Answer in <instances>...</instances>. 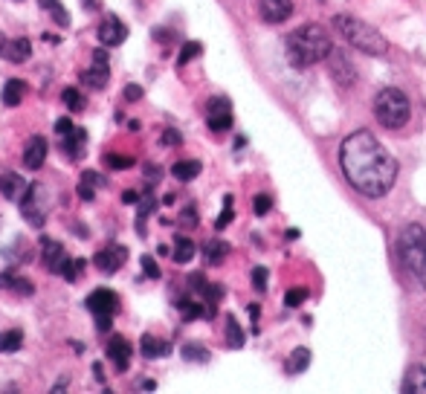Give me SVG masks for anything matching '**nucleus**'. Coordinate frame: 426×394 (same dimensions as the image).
I'll return each mask as SVG.
<instances>
[{"instance_id": "obj_1", "label": "nucleus", "mask_w": 426, "mask_h": 394, "mask_svg": "<svg viewBox=\"0 0 426 394\" xmlns=\"http://www.w3.org/2000/svg\"><path fill=\"white\" fill-rule=\"evenodd\" d=\"M340 168L354 191L363 197H383L397 180V163L389 148L371 131H354L342 139Z\"/></svg>"}, {"instance_id": "obj_2", "label": "nucleus", "mask_w": 426, "mask_h": 394, "mask_svg": "<svg viewBox=\"0 0 426 394\" xmlns=\"http://www.w3.org/2000/svg\"><path fill=\"white\" fill-rule=\"evenodd\" d=\"M330 53H334V41L319 23H307V27H299L288 35V61L296 70L319 64L330 58Z\"/></svg>"}, {"instance_id": "obj_3", "label": "nucleus", "mask_w": 426, "mask_h": 394, "mask_svg": "<svg viewBox=\"0 0 426 394\" xmlns=\"http://www.w3.org/2000/svg\"><path fill=\"white\" fill-rule=\"evenodd\" d=\"M397 255L406 273L426 290V229L420 224H409L397 235Z\"/></svg>"}, {"instance_id": "obj_4", "label": "nucleus", "mask_w": 426, "mask_h": 394, "mask_svg": "<svg viewBox=\"0 0 426 394\" xmlns=\"http://www.w3.org/2000/svg\"><path fill=\"white\" fill-rule=\"evenodd\" d=\"M334 27H337V32H342V38L354 49H360V53H366V56H386L389 41L374 27H368L366 20L354 18V15H334Z\"/></svg>"}, {"instance_id": "obj_5", "label": "nucleus", "mask_w": 426, "mask_h": 394, "mask_svg": "<svg viewBox=\"0 0 426 394\" xmlns=\"http://www.w3.org/2000/svg\"><path fill=\"white\" fill-rule=\"evenodd\" d=\"M374 116H377V122H380L383 128H389V131L404 128L406 122L412 119V102H409V96H406L404 90H397V87H383L380 93H377V99H374Z\"/></svg>"}, {"instance_id": "obj_6", "label": "nucleus", "mask_w": 426, "mask_h": 394, "mask_svg": "<svg viewBox=\"0 0 426 394\" xmlns=\"http://www.w3.org/2000/svg\"><path fill=\"white\" fill-rule=\"evenodd\" d=\"M206 122H209V131H215V134L229 131V128H232V105H229V99H224V96L209 99V105H206Z\"/></svg>"}, {"instance_id": "obj_7", "label": "nucleus", "mask_w": 426, "mask_h": 394, "mask_svg": "<svg viewBox=\"0 0 426 394\" xmlns=\"http://www.w3.org/2000/svg\"><path fill=\"white\" fill-rule=\"evenodd\" d=\"M125 261H128V250L120 246V243H110V246H105V250H99L96 255H93V264H96V269L105 273V276L120 273V267Z\"/></svg>"}, {"instance_id": "obj_8", "label": "nucleus", "mask_w": 426, "mask_h": 394, "mask_svg": "<svg viewBox=\"0 0 426 394\" xmlns=\"http://www.w3.org/2000/svg\"><path fill=\"white\" fill-rule=\"evenodd\" d=\"M41 197H44V186L41 183H32L30 191L23 194V201H20V209H23V217L30 220L32 227H44V220H46V212L41 209Z\"/></svg>"}, {"instance_id": "obj_9", "label": "nucleus", "mask_w": 426, "mask_h": 394, "mask_svg": "<svg viewBox=\"0 0 426 394\" xmlns=\"http://www.w3.org/2000/svg\"><path fill=\"white\" fill-rule=\"evenodd\" d=\"M41 258L46 264V269H50L53 276H61L64 273V267H67V250H64V243L53 241V238H44L41 241Z\"/></svg>"}, {"instance_id": "obj_10", "label": "nucleus", "mask_w": 426, "mask_h": 394, "mask_svg": "<svg viewBox=\"0 0 426 394\" xmlns=\"http://www.w3.org/2000/svg\"><path fill=\"white\" fill-rule=\"evenodd\" d=\"M84 307L93 313V316H113L116 310H120V296L110 293V290H93L87 296Z\"/></svg>"}, {"instance_id": "obj_11", "label": "nucleus", "mask_w": 426, "mask_h": 394, "mask_svg": "<svg viewBox=\"0 0 426 394\" xmlns=\"http://www.w3.org/2000/svg\"><path fill=\"white\" fill-rule=\"evenodd\" d=\"M96 32H99L102 46H120V44L128 38V27H125V23L116 18V15H105Z\"/></svg>"}, {"instance_id": "obj_12", "label": "nucleus", "mask_w": 426, "mask_h": 394, "mask_svg": "<svg viewBox=\"0 0 426 394\" xmlns=\"http://www.w3.org/2000/svg\"><path fill=\"white\" fill-rule=\"evenodd\" d=\"M131 357H134V348H131V342L125 339V336H110V342H108V360L113 362V368L120 374H125L128 371V365H131Z\"/></svg>"}, {"instance_id": "obj_13", "label": "nucleus", "mask_w": 426, "mask_h": 394, "mask_svg": "<svg viewBox=\"0 0 426 394\" xmlns=\"http://www.w3.org/2000/svg\"><path fill=\"white\" fill-rule=\"evenodd\" d=\"M258 15L264 23H284L293 15V0H258Z\"/></svg>"}, {"instance_id": "obj_14", "label": "nucleus", "mask_w": 426, "mask_h": 394, "mask_svg": "<svg viewBox=\"0 0 426 394\" xmlns=\"http://www.w3.org/2000/svg\"><path fill=\"white\" fill-rule=\"evenodd\" d=\"M30 191V183L23 180L18 171H4L0 174V194L6 197V201H15V203H20L23 201V194Z\"/></svg>"}, {"instance_id": "obj_15", "label": "nucleus", "mask_w": 426, "mask_h": 394, "mask_svg": "<svg viewBox=\"0 0 426 394\" xmlns=\"http://www.w3.org/2000/svg\"><path fill=\"white\" fill-rule=\"evenodd\" d=\"M330 76H334L342 87H348V84L357 82V70L351 67L348 56H345V53H340V49H334V53H330Z\"/></svg>"}, {"instance_id": "obj_16", "label": "nucleus", "mask_w": 426, "mask_h": 394, "mask_svg": "<svg viewBox=\"0 0 426 394\" xmlns=\"http://www.w3.org/2000/svg\"><path fill=\"white\" fill-rule=\"evenodd\" d=\"M84 151H87V131H84V128H76L73 134L61 136V154H64L67 160L79 163V160L84 157Z\"/></svg>"}, {"instance_id": "obj_17", "label": "nucleus", "mask_w": 426, "mask_h": 394, "mask_svg": "<svg viewBox=\"0 0 426 394\" xmlns=\"http://www.w3.org/2000/svg\"><path fill=\"white\" fill-rule=\"evenodd\" d=\"M46 151H50V145H46V139H44L41 134L30 136L27 148H23V165L32 168V171H38V168L44 165V160H46Z\"/></svg>"}, {"instance_id": "obj_18", "label": "nucleus", "mask_w": 426, "mask_h": 394, "mask_svg": "<svg viewBox=\"0 0 426 394\" xmlns=\"http://www.w3.org/2000/svg\"><path fill=\"white\" fill-rule=\"evenodd\" d=\"M177 310L180 316L186 319V322H195V319H212L215 316V307H209L203 299H192V296H183V299L177 302Z\"/></svg>"}, {"instance_id": "obj_19", "label": "nucleus", "mask_w": 426, "mask_h": 394, "mask_svg": "<svg viewBox=\"0 0 426 394\" xmlns=\"http://www.w3.org/2000/svg\"><path fill=\"white\" fill-rule=\"evenodd\" d=\"M139 351H142V357H146V360H162V357L172 354V345L162 342V339H157L154 333H142Z\"/></svg>"}, {"instance_id": "obj_20", "label": "nucleus", "mask_w": 426, "mask_h": 394, "mask_svg": "<svg viewBox=\"0 0 426 394\" xmlns=\"http://www.w3.org/2000/svg\"><path fill=\"white\" fill-rule=\"evenodd\" d=\"M0 56L6 61H15V64H23L30 56H32V44L30 38H15V41H6L4 49H0Z\"/></svg>"}, {"instance_id": "obj_21", "label": "nucleus", "mask_w": 426, "mask_h": 394, "mask_svg": "<svg viewBox=\"0 0 426 394\" xmlns=\"http://www.w3.org/2000/svg\"><path fill=\"white\" fill-rule=\"evenodd\" d=\"M82 82L93 90H105L108 82H110V64L108 61H93V67L82 76Z\"/></svg>"}, {"instance_id": "obj_22", "label": "nucleus", "mask_w": 426, "mask_h": 394, "mask_svg": "<svg viewBox=\"0 0 426 394\" xmlns=\"http://www.w3.org/2000/svg\"><path fill=\"white\" fill-rule=\"evenodd\" d=\"M0 287L9 290V293H18V296H32L35 287L30 279H23L18 273H12V269H6V273H0Z\"/></svg>"}, {"instance_id": "obj_23", "label": "nucleus", "mask_w": 426, "mask_h": 394, "mask_svg": "<svg viewBox=\"0 0 426 394\" xmlns=\"http://www.w3.org/2000/svg\"><path fill=\"white\" fill-rule=\"evenodd\" d=\"M400 391L406 394H426V368L423 365H412L404 383H400Z\"/></svg>"}, {"instance_id": "obj_24", "label": "nucleus", "mask_w": 426, "mask_h": 394, "mask_svg": "<svg viewBox=\"0 0 426 394\" xmlns=\"http://www.w3.org/2000/svg\"><path fill=\"white\" fill-rule=\"evenodd\" d=\"M23 96H27V82H20V79H9L4 84V93H0L6 108H18L23 102Z\"/></svg>"}, {"instance_id": "obj_25", "label": "nucleus", "mask_w": 426, "mask_h": 394, "mask_svg": "<svg viewBox=\"0 0 426 394\" xmlns=\"http://www.w3.org/2000/svg\"><path fill=\"white\" fill-rule=\"evenodd\" d=\"M203 171V165H200V160H177L174 165H172V174L180 180V183H192L198 174Z\"/></svg>"}, {"instance_id": "obj_26", "label": "nucleus", "mask_w": 426, "mask_h": 394, "mask_svg": "<svg viewBox=\"0 0 426 394\" xmlns=\"http://www.w3.org/2000/svg\"><path fill=\"white\" fill-rule=\"evenodd\" d=\"M229 255V243L221 238H212L203 243V261L206 264H224V258Z\"/></svg>"}, {"instance_id": "obj_27", "label": "nucleus", "mask_w": 426, "mask_h": 394, "mask_svg": "<svg viewBox=\"0 0 426 394\" xmlns=\"http://www.w3.org/2000/svg\"><path fill=\"white\" fill-rule=\"evenodd\" d=\"M307 365H311V348H296L288 360H284V371H288L290 377L307 371Z\"/></svg>"}, {"instance_id": "obj_28", "label": "nucleus", "mask_w": 426, "mask_h": 394, "mask_svg": "<svg viewBox=\"0 0 426 394\" xmlns=\"http://www.w3.org/2000/svg\"><path fill=\"white\" fill-rule=\"evenodd\" d=\"M244 331H241V325H238V319L235 316H226V348H232V351H238V348H244Z\"/></svg>"}, {"instance_id": "obj_29", "label": "nucleus", "mask_w": 426, "mask_h": 394, "mask_svg": "<svg viewBox=\"0 0 426 394\" xmlns=\"http://www.w3.org/2000/svg\"><path fill=\"white\" fill-rule=\"evenodd\" d=\"M172 258H174L177 264H188V261L195 258V241H192V238H183V235H180V238L174 241Z\"/></svg>"}, {"instance_id": "obj_30", "label": "nucleus", "mask_w": 426, "mask_h": 394, "mask_svg": "<svg viewBox=\"0 0 426 394\" xmlns=\"http://www.w3.org/2000/svg\"><path fill=\"white\" fill-rule=\"evenodd\" d=\"M136 206H139V212H136V215H139V217H136V232H139V235H146V217L157 209V197L148 191L146 197H139V203H136Z\"/></svg>"}, {"instance_id": "obj_31", "label": "nucleus", "mask_w": 426, "mask_h": 394, "mask_svg": "<svg viewBox=\"0 0 426 394\" xmlns=\"http://www.w3.org/2000/svg\"><path fill=\"white\" fill-rule=\"evenodd\" d=\"M38 6L41 9H46V15H50L58 27H70V15H67V9L61 6V0H38Z\"/></svg>"}, {"instance_id": "obj_32", "label": "nucleus", "mask_w": 426, "mask_h": 394, "mask_svg": "<svg viewBox=\"0 0 426 394\" xmlns=\"http://www.w3.org/2000/svg\"><path fill=\"white\" fill-rule=\"evenodd\" d=\"M180 354L188 360V362H209V348L206 345H200V342H186L183 348H180Z\"/></svg>"}, {"instance_id": "obj_33", "label": "nucleus", "mask_w": 426, "mask_h": 394, "mask_svg": "<svg viewBox=\"0 0 426 394\" xmlns=\"http://www.w3.org/2000/svg\"><path fill=\"white\" fill-rule=\"evenodd\" d=\"M23 345V333L20 331H4L0 333V354H12Z\"/></svg>"}, {"instance_id": "obj_34", "label": "nucleus", "mask_w": 426, "mask_h": 394, "mask_svg": "<svg viewBox=\"0 0 426 394\" xmlns=\"http://www.w3.org/2000/svg\"><path fill=\"white\" fill-rule=\"evenodd\" d=\"M203 53V44L200 41H186L183 46H180V56H177V67H186L192 58H198Z\"/></svg>"}, {"instance_id": "obj_35", "label": "nucleus", "mask_w": 426, "mask_h": 394, "mask_svg": "<svg viewBox=\"0 0 426 394\" xmlns=\"http://www.w3.org/2000/svg\"><path fill=\"white\" fill-rule=\"evenodd\" d=\"M61 102L73 110V113H82L84 110V99H82V93L76 90V87H67L64 93H61Z\"/></svg>"}, {"instance_id": "obj_36", "label": "nucleus", "mask_w": 426, "mask_h": 394, "mask_svg": "<svg viewBox=\"0 0 426 394\" xmlns=\"http://www.w3.org/2000/svg\"><path fill=\"white\" fill-rule=\"evenodd\" d=\"M232 217H235V212H232V194H226V197H224V212H221L218 220H215V229H226V227L232 224Z\"/></svg>"}, {"instance_id": "obj_37", "label": "nucleus", "mask_w": 426, "mask_h": 394, "mask_svg": "<svg viewBox=\"0 0 426 394\" xmlns=\"http://www.w3.org/2000/svg\"><path fill=\"white\" fill-rule=\"evenodd\" d=\"M270 209H273V197H270V194H255V201H252V212H255L258 217H264Z\"/></svg>"}, {"instance_id": "obj_38", "label": "nucleus", "mask_w": 426, "mask_h": 394, "mask_svg": "<svg viewBox=\"0 0 426 394\" xmlns=\"http://www.w3.org/2000/svg\"><path fill=\"white\" fill-rule=\"evenodd\" d=\"M84 267H87V261H84V258H79V261H67V267H64V273H61V276H64L67 281H76V279L82 276V269H84Z\"/></svg>"}, {"instance_id": "obj_39", "label": "nucleus", "mask_w": 426, "mask_h": 394, "mask_svg": "<svg viewBox=\"0 0 426 394\" xmlns=\"http://www.w3.org/2000/svg\"><path fill=\"white\" fill-rule=\"evenodd\" d=\"M304 299H307V287H293V290H288V296H284V305H288V307H299Z\"/></svg>"}, {"instance_id": "obj_40", "label": "nucleus", "mask_w": 426, "mask_h": 394, "mask_svg": "<svg viewBox=\"0 0 426 394\" xmlns=\"http://www.w3.org/2000/svg\"><path fill=\"white\" fill-rule=\"evenodd\" d=\"M139 264H142V273H146V279H160V276H162L160 267H157V261H154V255H142Z\"/></svg>"}, {"instance_id": "obj_41", "label": "nucleus", "mask_w": 426, "mask_h": 394, "mask_svg": "<svg viewBox=\"0 0 426 394\" xmlns=\"http://www.w3.org/2000/svg\"><path fill=\"white\" fill-rule=\"evenodd\" d=\"M267 279H270L267 267H255V269H252V287H255L258 293H264V290H267Z\"/></svg>"}, {"instance_id": "obj_42", "label": "nucleus", "mask_w": 426, "mask_h": 394, "mask_svg": "<svg viewBox=\"0 0 426 394\" xmlns=\"http://www.w3.org/2000/svg\"><path fill=\"white\" fill-rule=\"evenodd\" d=\"M180 227H186V229H195L198 227V209L195 206H186L180 212Z\"/></svg>"}, {"instance_id": "obj_43", "label": "nucleus", "mask_w": 426, "mask_h": 394, "mask_svg": "<svg viewBox=\"0 0 426 394\" xmlns=\"http://www.w3.org/2000/svg\"><path fill=\"white\" fill-rule=\"evenodd\" d=\"M160 142H162L165 148H174V145H180V142H183V134H180L177 128H165V131H162V136H160Z\"/></svg>"}, {"instance_id": "obj_44", "label": "nucleus", "mask_w": 426, "mask_h": 394, "mask_svg": "<svg viewBox=\"0 0 426 394\" xmlns=\"http://www.w3.org/2000/svg\"><path fill=\"white\" fill-rule=\"evenodd\" d=\"M82 180H84V183H90L93 189H105V186L110 183L105 174H96V171H84V174H82Z\"/></svg>"}, {"instance_id": "obj_45", "label": "nucleus", "mask_w": 426, "mask_h": 394, "mask_svg": "<svg viewBox=\"0 0 426 394\" xmlns=\"http://www.w3.org/2000/svg\"><path fill=\"white\" fill-rule=\"evenodd\" d=\"M105 165H110V168H131L134 160L131 157H120V154H105Z\"/></svg>"}, {"instance_id": "obj_46", "label": "nucleus", "mask_w": 426, "mask_h": 394, "mask_svg": "<svg viewBox=\"0 0 426 394\" xmlns=\"http://www.w3.org/2000/svg\"><path fill=\"white\" fill-rule=\"evenodd\" d=\"M122 96H125V102H139V99L146 96V90H142L139 84H128V87L122 90Z\"/></svg>"}, {"instance_id": "obj_47", "label": "nucleus", "mask_w": 426, "mask_h": 394, "mask_svg": "<svg viewBox=\"0 0 426 394\" xmlns=\"http://www.w3.org/2000/svg\"><path fill=\"white\" fill-rule=\"evenodd\" d=\"M73 131H76L73 119H64V116H61V119L56 122V134H58V136H67V134H73Z\"/></svg>"}, {"instance_id": "obj_48", "label": "nucleus", "mask_w": 426, "mask_h": 394, "mask_svg": "<svg viewBox=\"0 0 426 394\" xmlns=\"http://www.w3.org/2000/svg\"><path fill=\"white\" fill-rule=\"evenodd\" d=\"M79 197H82V201H87V203H90L93 197H96V189H93L90 183H84V180H82V183H79Z\"/></svg>"}, {"instance_id": "obj_49", "label": "nucleus", "mask_w": 426, "mask_h": 394, "mask_svg": "<svg viewBox=\"0 0 426 394\" xmlns=\"http://www.w3.org/2000/svg\"><path fill=\"white\" fill-rule=\"evenodd\" d=\"M93 319H96V331L99 333H108L113 328V316H93Z\"/></svg>"}, {"instance_id": "obj_50", "label": "nucleus", "mask_w": 426, "mask_h": 394, "mask_svg": "<svg viewBox=\"0 0 426 394\" xmlns=\"http://www.w3.org/2000/svg\"><path fill=\"white\" fill-rule=\"evenodd\" d=\"M122 203H128V206L134 203V206H136V203H139V191H134V189L122 191Z\"/></svg>"}, {"instance_id": "obj_51", "label": "nucleus", "mask_w": 426, "mask_h": 394, "mask_svg": "<svg viewBox=\"0 0 426 394\" xmlns=\"http://www.w3.org/2000/svg\"><path fill=\"white\" fill-rule=\"evenodd\" d=\"M146 171H148V174H146V177H148V186H151V183H154V180H160V177H162V174H160V168H157V165H148V168H146Z\"/></svg>"}, {"instance_id": "obj_52", "label": "nucleus", "mask_w": 426, "mask_h": 394, "mask_svg": "<svg viewBox=\"0 0 426 394\" xmlns=\"http://www.w3.org/2000/svg\"><path fill=\"white\" fill-rule=\"evenodd\" d=\"M247 310H250V316H252V331H258V313H262V307H258V305H250Z\"/></svg>"}, {"instance_id": "obj_53", "label": "nucleus", "mask_w": 426, "mask_h": 394, "mask_svg": "<svg viewBox=\"0 0 426 394\" xmlns=\"http://www.w3.org/2000/svg\"><path fill=\"white\" fill-rule=\"evenodd\" d=\"M93 374H96V380H99V383L105 386V371H102V365H99V362H96V365H93Z\"/></svg>"}, {"instance_id": "obj_54", "label": "nucleus", "mask_w": 426, "mask_h": 394, "mask_svg": "<svg viewBox=\"0 0 426 394\" xmlns=\"http://www.w3.org/2000/svg\"><path fill=\"white\" fill-rule=\"evenodd\" d=\"M93 61H108V53L105 49H93Z\"/></svg>"}, {"instance_id": "obj_55", "label": "nucleus", "mask_w": 426, "mask_h": 394, "mask_svg": "<svg viewBox=\"0 0 426 394\" xmlns=\"http://www.w3.org/2000/svg\"><path fill=\"white\" fill-rule=\"evenodd\" d=\"M139 388H146V391H151V388H157V383H154V380H148V377H142V383H139Z\"/></svg>"}, {"instance_id": "obj_56", "label": "nucleus", "mask_w": 426, "mask_h": 394, "mask_svg": "<svg viewBox=\"0 0 426 394\" xmlns=\"http://www.w3.org/2000/svg\"><path fill=\"white\" fill-rule=\"evenodd\" d=\"M64 388H67V380L61 377V383H56V386H53V391H64Z\"/></svg>"}, {"instance_id": "obj_57", "label": "nucleus", "mask_w": 426, "mask_h": 394, "mask_svg": "<svg viewBox=\"0 0 426 394\" xmlns=\"http://www.w3.org/2000/svg\"><path fill=\"white\" fill-rule=\"evenodd\" d=\"M84 6L87 9H96V0H84Z\"/></svg>"}, {"instance_id": "obj_58", "label": "nucleus", "mask_w": 426, "mask_h": 394, "mask_svg": "<svg viewBox=\"0 0 426 394\" xmlns=\"http://www.w3.org/2000/svg\"><path fill=\"white\" fill-rule=\"evenodd\" d=\"M4 44H6V38H4V35H0V49H4Z\"/></svg>"}]
</instances>
